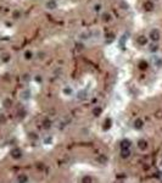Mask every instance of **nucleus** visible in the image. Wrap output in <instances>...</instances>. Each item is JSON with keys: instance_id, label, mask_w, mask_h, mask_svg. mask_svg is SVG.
<instances>
[{"instance_id": "obj_1", "label": "nucleus", "mask_w": 162, "mask_h": 183, "mask_svg": "<svg viewBox=\"0 0 162 183\" xmlns=\"http://www.w3.org/2000/svg\"><path fill=\"white\" fill-rule=\"evenodd\" d=\"M149 38H150V40H152V42H158L160 40V38H161V32H160V29L158 28H152L150 32H149Z\"/></svg>"}, {"instance_id": "obj_2", "label": "nucleus", "mask_w": 162, "mask_h": 183, "mask_svg": "<svg viewBox=\"0 0 162 183\" xmlns=\"http://www.w3.org/2000/svg\"><path fill=\"white\" fill-rule=\"evenodd\" d=\"M137 145H138L139 150H141V151H146L147 148H149V143H147L145 139H139Z\"/></svg>"}, {"instance_id": "obj_3", "label": "nucleus", "mask_w": 162, "mask_h": 183, "mask_svg": "<svg viewBox=\"0 0 162 183\" xmlns=\"http://www.w3.org/2000/svg\"><path fill=\"white\" fill-rule=\"evenodd\" d=\"M11 156L14 159H20L22 158V150H21L20 148H15V149H12L11 150Z\"/></svg>"}, {"instance_id": "obj_4", "label": "nucleus", "mask_w": 162, "mask_h": 183, "mask_svg": "<svg viewBox=\"0 0 162 183\" xmlns=\"http://www.w3.org/2000/svg\"><path fill=\"white\" fill-rule=\"evenodd\" d=\"M143 8H144V10L147 12H150L154 10V3L152 1H150V0H147V1H145L144 4H143Z\"/></svg>"}, {"instance_id": "obj_5", "label": "nucleus", "mask_w": 162, "mask_h": 183, "mask_svg": "<svg viewBox=\"0 0 162 183\" xmlns=\"http://www.w3.org/2000/svg\"><path fill=\"white\" fill-rule=\"evenodd\" d=\"M45 8L49 9V10H54V9L57 8V4H56L55 0H48L45 3Z\"/></svg>"}, {"instance_id": "obj_6", "label": "nucleus", "mask_w": 162, "mask_h": 183, "mask_svg": "<svg viewBox=\"0 0 162 183\" xmlns=\"http://www.w3.org/2000/svg\"><path fill=\"white\" fill-rule=\"evenodd\" d=\"M133 126H134L135 129H140V128H143V126H144V122H143L141 119H138L134 121V125H133Z\"/></svg>"}, {"instance_id": "obj_7", "label": "nucleus", "mask_w": 162, "mask_h": 183, "mask_svg": "<svg viewBox=\"0 0 162 183\" xmlns=\"http://www.w3.org/2000/svg\"><path fill=\"white\" fill-rule=\"evenodd\" d=\"M27 181H28V177L24 173L18 175V177H17V182L18 183H27Z\"/></svg>"}, {"instance_id": "obj_8", "label": "nucleus", "mask_w": 162, "mask_h": 183, "mask_svg": "<svg viewBox=\"0 0 162 183\" xmlns=\"http://www.w3.org/2000/svg\"><path fill=\"white\" fill-rule=\"evenodd\" d=\"M101 18H103L104 22H110V21L112 20V16H111V14H109V12H104Z\"/></svg>"}, {"instance_id": "obj_9", "label": "nucleus", "mask_w": 162, "mask_h": 183, "mask_svg": "<svg viewBox=\"0 0 162 183\" xmlns=\"http://www.w3.org/2000/svg\"><path fill=\"white\" fill-rule=\"evenodd\" d=\"M129 155H131V150H129V149H122V151H121V156H122L123 159L129 158Z\"/></svg>"}, {"instance_id": "obj_10", "label": "nucleus", "mask_w": 162, "mask_h": 183, "mask_svg": "<svg viewBox=\"0 0 162 183\" xmlns=\"http://www.w3.org/2000/svg\"><path fill=\"white\" fill-rule=\"evenodd\" d=\"M146 43H147V38L145 36L138 37V44H140V45H145Z\"/></svg>"}, {"instance_id": "obj_11", "label": "nucleus", "mask_w": 162, "mask_h": 183, "mask_svg": "<svg viewBox=\"0 0 162 183\" xmlns=\"http://www.w3.org/2000/svg\"><path fill=\"white\" fill-rule=\"evenodd\" d=\"M24 59L26 60H31L32 57H33V53L32 51H29V50H27V51H24Z\"/></svg>"}, {"instance_id": "obj_12", "label": "nucleus", "mask_w": 162, "mask_h": 183, "mask_svg": "<svg viewBox=\"0 0 162 183\" xmlns=\"http://www.w3.org/2000/svg\"><path fill=\"white\" fill-rule=\"evenodd\" d=\"M131 142H129V140H123L122 142V149H129V147H131Z\"/></svg>"}, {"instance_id": "obj_13", "label": "nucleus", "mask_w": 162, "mask_h": 183, "mask_svg": "<svg viewBox=\"0 0 162 183\" xmlns=\"http://www.w3.org/2000/svg\"><path fill=\"white\" fill-rule=\"evenodd\" d=\"M83 183H91V178L90 177H88V176H85L83 178Z\"/></svg>"}, {"instance_id": "obj_14", "label": "nucleus", "mask_w": 162, "mask_h": 183, "mask_svg": "<svg viewBox=\"0 0 162 183\" xmlns=\"http://www.w3.org/2000/svg\"><path fill=\"white\" fill-rule=\"evenodd\" d=\"M1 59L4 60V61H9V60H10V55H9V54H4Z\"/></svg>"}, {"instance_id": "obj_15", "label": "nucleus", "mask_w": 162, "mask_h": 183, "mask_svg": "<svg viewBox=\"0 0 162 183\" xmlns=\"http://www.w3.org/2000/svg\"><path fill=\"white\" fill-rule=\"evenodd\" d=\"M100 10H101V5L100 4L94 5V11H100Z\"/></svg>"}, {"instance_id": "obj_16", "label": "nucleus", "mask_w": 162, "mask_h": 183, "mask_svg": "<svg viewBox=\"0 0 162 183\" xmlns=\"http://www.w3.org/2000/svg\"><path fill=\"white\" fill-rule=\"evenodd\" d=\"M157 45H151L150 47V51H156V50H157Z\"/></svg>"}, {"instance_id": "obj_17", "label": "nucleus", "mask_w": 162, "mask_h": 183, "mask_svg": "<svg viewBox=\"0 0 162 183\" xmlns=\"http://www.w3.org/2000/svg\"><path fill=\"white\" fill-rule=\"evenodd\" d=\"M10 104H11V100H5V106H6V108H9V106H10Z\"/></svg>"}, {"instance_id": "obj_18", "label": "nucleus", "mask_w": 162, "mask_h": 183, "mask_svg": "<svg viewBox=\"0 0 162 183\" xmlns=\"http://www.w3.org/2000/svg\"><path fill=\"white\" fill-rule=\"evenodd\" d=\"M140 68H146V62H140Z\"/></svg>"}, {"instance_id": "obj_19", "label": "nucleus", "mask_w": 162, "mask_h": 183, "mask_svg": "<svg viewBox=\"0 0 162 183\" xmlns=\"http://www.w3.org/2000/svg\"><path fill=\"white\" fill-rule=\"evenodd\" d=\"M14 16H15V18H18V16H20V12H18V11L15 12V14H14Z\"/></svg>"}]
</instances>
